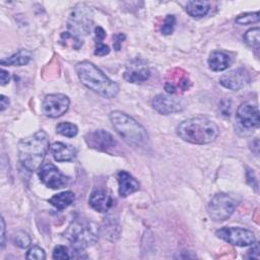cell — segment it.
Wrapping results in <instances>:
<instances>
[{"label":"cell","mask_w":260,"mask_h":260,"mask_svg":"<svg viewBox=\"0 0 260 260\" xmlns=\"http://www.w3.org/2000/svg\"><path fill=\"white\" fill-rule=\"evenodd\" d=\"M75 71L81 83L101 96L113 99L118 94V84L111 80L93 63L86 60L78 62L75 65Z\"/></svg>","instance_id":"6da1fadb"},{"label":"cell","mask_w":260,"mask_h":260,"mask_svg":"<svg viewBox=\"0 0 260 260\" xmlns=\"http://www.w3.org/2000/svg\"><path fill=\"white\" fill-rule=\"evenodd\" d=\"M48 150L49 136L45 131L40 130L19 141V161L25 170L35 172L43 166V161Z\"/></svg>","instance_id":"7a4b0ae2"},{"label":"cell","mask_w":260,"mask_h":260,"mask_svg":"<svg viewBox=\"0 0 260 260\" xmlns=\"http://www.w3.org/2000/svg\"><path fill=\"white\" fill-rule=\"evenodd\" d=\"M178 136L192 144H208L219 135L217 125L206 117L198 116L187 119L177 127Z\"/></svg>","instance_id":"3957f363"},{"label":"cell","mask_w":260,"mask_h":260,"mask_svg":"<svg viewBox=\"0 0 260 260\" xmlns=\"http://www.w3.org/2000/svg\"><path fill=\"white\" fill-rule=\"evenodd\" d=\"M109 118L117 133L128 145L138 148L147 144L149 137L146 129L132 117L121 111H113Z\"/></svg>","instance_id":"277c9868"},{"label":"cell","mask_w":260,"mask_h":260,"mask_svg":"<svg viewBox=\"0 0 260 260\" xmlns=\"http://www.w3.org/2000/svg\"><path fill=\"white\" fill-rule=\"evenodd\" d=\"M65 237L72 248L85 249L98 241V231L89 221L75 220L66 230Z\"/></svg>","instance_id":"5b68a950"},{"label":"cell","mask_w":260,"mask_h":260,"mask_svg":"<svg viewBox=\"0 0 260 260\" xmlns=\"http://www.w3.org/2000/svg\"><path fill=\"white\" fill-rule=\"evenodd\" d=\"M93 23L92 9L85 3H78L71 10L68 20V32L76 38L85 37L90 32Z\"/></svg>","instance_id":"8992f818"},{"label":"cell","mask_w":260,"mask_h":260,"mask_svg":"<svg viewBox=\"0 0 260 260\" xmlns=\"http://www.w3.org/2000/svg\"><path fill=\"white\" fill-rule=\"evenodd\" d=\"M237 206L236 200L226 193L215 194L207 205V213L214 221H223L231 217Z\"/></svg>","instance_id":"52a82bcc"},{"label":"cell","mask_w":260,"mask_h":260,"mask_svg":"<svg viewBox=\"0 0 260 260\" xmlns=\"http://www.w3.org/2000/svg\"><path fill=\"white\" fill-rule=\"evenodd\" d=\"M236 121L238 131H242L244 135L253 133L260 124L258 107L249 102L242 103L237 110Z\"/></svg>","instance_id":"ba28073f"},{"label":"cell","mask_w":260,"mask_h":260,"mask_svg":"<svg viewBox=\"0 0 260 260\" xmlns=\"http://www.w3.org/2000/svg\"><path fill=\"white\" fill-rule=\"evenodd\" d=\"M215 236L224 242L238 247L252 246L256 242L254 233L244 228H221L215 232Z\"/></svg>","instance_id":"9c48e42d"},{"label":"cell","mask_w":260,"mask_h":260,"mask_svg":"<svg viewBox=\"0 0 260 260\" xmlns=\"http://www.w3.org/2000/svg\"><path fill=\"white\" fill-rule=\"evenodd\" d=\"M69 98L63 93L47 94L43 101V113L49 118H58L69 109Z\"/></svg>","instance_id":"30bf717a"},{"label":"cell","mask_w":260,"mask_h":260,"mask_svg":"<svg viewBox=\"0 0 260 260\" xmlns=\"http://www.w3.org/2000/svg\"><path fill=\"white\" fill-rule=\"evenodd\" d=\"M191 81L188 73L181 68L171 69L166 77L165 90L170 94H178L188 90Z\"/></svg>","instance_id":"8fae6325"},{"label":"cell","mask_w":260,"mask_h":260,"mask_svg":"<svg viewBox=\"0 0 260 260\" xmlns=\"http://www.w3.org/2000/svg\"><path fill=\"white\" fill-rule=\"evenodd\" d=\"M84 139L88 147L99 151L109 152L117 145V140L115 137L105 129L90 131L84 136Z\"/></svg>","instance_id":"7c38bea8"},{"label":"cell","mask_w":260,"mask_h":260,"mask_svg":"<svg viewBox=\"0 0 260 260\" xmlns=\"http://www.w3.org/2000/svg\"><path fill=\"white\" fill-rule=\"evenodd\" d=\"M38 175L42 183L51 189H61L68 184V178L51 162L44 164L39 169Z\"/></svg>","instance_id":"4fadbf2b"},{"label":"cell","mask_w":260,"mask_h":260,"mask_svg":"<svg viewBox=\"0 0 260 260\" xmlns=\"http://www.w3.org/2000/svg\"><path fill=\"white\" fill-rule=\"evenodd\" d=\"M150 76V70L145 60L141 58H133L126 64L123 77L131 83H141L146 81Z\"/></svg>","instance_id":"5bb4252c"},{"label":"cell","mask_w":260,"mask_h":260,"mask_svg":"<svg viewBox=\"0 0 260 260\" xmlns=\"http://www.w3.org/2000/svg\"><path fill=\"white\" fill-rule=\"evenodd\" d=\"M152 108L161 115H171L182 112L184 109L183 103L177 99L168 94H156L151 101Z\"/></svg>","instance_id":"9a60e30c"},{"label":"cell","mask_w":260,"mask_h":260,"mask_svg":"<svg viewBox=\"0 0 260 260\" xmlns=\"http://www.w3.org/2000/svg\"><path fill=\"white\" fill-rule=\"evenodd\" d=\"M251 80L250 74L244 68H238L223 74L219 78V83L231 90H239L249 84Z\"/></svg>","instance_id":"2e32d148"},{"label":"cell","mask_w":260,"mask_h":260,"mask_svg":"<svg viewBox=\"0 0 260 260\" xmlns=\"http://www.w3.org/2000/svg\"><path fill=\"white\" fill-rule=\"evenodd\" d=\"M88 203L92 209L98 212H107L113 206L112 196L103 189H96L91 192Z\"/></svg>","instance_id":"e0dca14e"},{"label":"cell","mask_w":260,"mask_h":260,"mask_svg":"<svg viewBox=\"0 0 260 260\" xmlns=\"http://www.w3.org/2000/svg\"><path fill=\"white\" fill-rule=\"evenodd\" d=\"M119 184V195L127 197L139 189L138 181L126 171H120L117 176Z\"/></svg>","instance_id":"ac0fdd59"},{"label":"cell","mask_w":260,"mask_h":260,"mask_svg":"<svg viewBox=\"0 0 260 260\" xmlns=\"http://www.w3.org/2000/svg\"><path fill=\"white\" fill-rule=\"evenodd\" d=\"M51 154L56 161H71L75 158L77 150L75 147L63 142H54L50 146Z\"/></svg>","instance_id":"d6986e66"},{"label":"cell","mask_w":260,"mask_h":260,"mask_svg":"<svg viewBox=\"0 0 260 260\" xmlns=\"http://www.w3.org/2000/svg\"><path fill=\"white\" fill-rule=\"evenodd\" d=\"M207 63L211 70L222 71V70H225L228 67H230L232 63V59L224 52L213 51L212 53H210Z\"/></svg>","instance_id":"ffe728a7"},{"label":"cell","mask_w":260,"mask_h":260,"mask_svg":"<svg viewBox=\"0 0 260 260\" xmlns=\"http://www.w3.org/2000/svg\"><path fill=\"white\" fill-rule=\"evenodd\" d=\"M120 224L116 218L111 215H108L104 218L103 224L101 226V233L105 239L110 241H116L120 236Z\"/></svg>","instance_id":"44dd1931"},{"label":"cell","mask_w":260,"mask_h":260,"mask_svg":"<svg viewBox=\"0 0 260 260\" xmlns=\"http://www.w3.org/2000/svg\"><path fill=\"white\" fill-rule=\"evenodd\" d=\"M31 52L26 49H21L15 54L0 61L2 66H24L31 60Z\"/></svg>","instance_id":"7402d4cb"},{"label":"cell","mask_w":260,"mask_h":260,"mask_svg":"<svg viewBox=\"0 0 260 260\" xmlns=\"http://www.w3.org/2000/svg\"><path fill=\"white\" fill-rule=\"evenodd\" d=\"M186 12L193 18L205 16L210 9V3L207 1H188L186 3Z\"/></svg>","instance_id":"603a6c76"},{"label":"cell","mask_w":260,"mask_h":260,"mask_svg":"<svg viewBox=\"0 0 260 260\" xmlns=\"http://www.w3.org/2000/svg\"><path fill=\"white\" fill-rule=\"evenodd\" d=\"M74 198L75 196L72 191H64L51 197L49 199V203H51L57 209L62 210L68 207L74 201Z\"/></svg>","instance_id":"cb8c5ba5"},{"label":"cell","mask_w":260,"mask_h":260,"mask_svg":"<svg viewBox=\"0 0 260 260\" xmlns=\"http://www.w3.org/2000/svg\"><path fill=\"white\" fill-rule=\"evenodd\" d=\"M244 41L249 47L258 49L259 44H260V29H259V27H253V28L248 29L244 35Z\"/></svg>","instance_id":"d4e9b609"},{"label":"cell","mask_w":260,"mask_h":260,"mask_svg":"<svg viewBox=\"0 0 260 260\" xmlns=\"http://www.w3.org/2000/svg\"><path fill=\"white\" fill-rule=\"evenodd\" d=\"M56 132L65 137H74L78 133V128L75 124L70 122H62L56 126Z\"/></svg>","instance_id":"484cf974"},{"label":"cell","mask_w":260,"mask_h":260,"mask_svg":"<svg viewBox=\"0 0 260 260\" xmlns=\"http://www.w3.org/2000/svg\"><path fill=\"white\" fill-rule=\"evenodd\" d=\"M60 43H61L63 46L71 47V48H73V49H75V50H78V49L82 46V41H81L79 38L74 37L73 35H71V34L68 32V31H65V32H62V34H61Z\"/></svg>","instance_id":"4316f807"},{"label":"cell","mask_w":260,"mask_h":260,"mask_svg":"<svg viewBox=\"0 0 260 260\" xmlns=\"http://www.w3.org/2000/svg\"><path fill=\"white\" fill-rule=\"evenodd\" d=\"M260 19L259 16V11L256 12H246L243 14H240L236 17V22L241 25H246V24H251L258 22Z\"/></svg>","instance_id":"83f0119b"},{"label":"cell","mask_w":260,"mask_h":260,"mask_svg":"<svg viewBox=\"0 0 260 260\" xmlns=\"http://www.w3.org/2000/svg\"><path fill=\"white\" fill-rule=\"evenodd\" d=\"M14 243L17 247L21 248V249H25L27 248L30 243H31V240H30V237L28 236V234H26L25 232H17L14 236Z\"/></svg>","instance_id":"f1b7e54d"},{"label":"cell","mask_w":260,"mask_h":260,"mask_svg":"<svg viewBox=\"0 0 260 260\" xmlns=\"http://www.w3.org/2000/svg\"><path fill=\"white\" fill-rule=\"evenodd\" d=\"M175 24H176V17L172 14H168L164 20V23L161 25L160 31L162 35L165 36H169L174 31L175 28Z\"/></svg>","instance_id":"f546056e"},{"label":"cell","mask_w":260,"mask_h":260,"mask_svg":"<svg viewBox=\"0 0 260 260\" xmlns=\"http://www.w3.org/2000/svg\"><path fill=\"white\" fill-rule=\"evenodd\" d=\"M26 259L30 260H44L46 259V253L44 249L39 246H32L26 252Z\"/></svg>","instance_id":"4dcf8cb0"},{"label":"cell","mask_w":260,"mask_h":260,"mask_svg":"<svg viewBox=\"0 0 260 260\" xmlns=\"http://www.w3.org/2000/svg\"><path fill=\"white\" fill-rule=\"evenodd\" d=\"M53 259H57V260H64V259H69L70 255L68 252V248L62 245H59L57 247L54 248L53 250V254H52Z\"/></svg>","instance_id":"1f68e13d"},{"label":"cell","mask_w":260,"mask_h":260,"mask_svg":"<svg viewBox=\"0 0 260 260\" xmlns=\"http://www.w3.org/2000/svg\"><path fill=\"white\" fill-rule=\"evenodd\" d=\"M110 53V48L108 45H105L103 43L96 44L94 49V55L96 56H106Z\"/></svg>","instance_id":"d6a6232c"},{"label":"cell","mask_w":260,"mask_h":260,"mask_svg":"<svg viewBox=\"0 0 260 260\" xmlns=\"http://www.w3.org/2000/svg\"><path fill=\"white\" fill-rule=\"evenodd\" d=\"M259 245L255 242L252 245V248L248 251V255L247 258L249 259H259Z\"/></svg>","instance_id":"836d02e7"},{"label":"cell","mask_w":260,"mask_h":260,"mask_svg":"<svg viewBox=\"0 0 260 260\" xmlns=\"http://www.w3.org/2000/svg\"><path fill=\"white\" fill-rule=\"evenodd\" d=\"M94 36H95V44H100L106 38L107 34L102 26H96L94 28Z\"/></svg>","instance_id":"e575fe53"},{"label":"cell","mask_w":260,"mask_h":260,"mask_svg":"<svg viewBox=\"0 0 260 260\" xmlns=\"http://www.w3.org/2000/svg\"><path fill=\"white\" fill-rule=\"evenodd\" d=\"M113 40H114V42H113L114 48H115L117 51H119L122 42L125 40V35H123V34H117V35H115V36L113 37Z\"/></svg>","instance_id":"d590c367"},{"label":"cell","mask_w":260,"mask_h":260,"mask_svg":"<svg viewBox=\"0 0 260 260\" xmlns=\"http://www.w3.org/2000/svg\"><path fill=\"white\" fill-rule=\"evenodd\" d=\"M10 81V74L8 71L1 69L0 71V84L5 85Z\"/></svg>","instance_id":"8d00e7d4"},{"label":"cell","mask_w":260,"mask_h":260,"mask_svg":"<svg viewBox=\"0 0 260 260\" xmlns=\"http://www.w3.org/2000/svg\"><path fill=\"white\" fill-rule=\"evenodd\" d=\"M8 106H9V99L6 98L5 95L1 94L0 95V110H1V112H3Z\"/></svg>","instance_id":"74e56055"},{"label":"cell","mask_w":260,"mask_h":260,"mask_svg":"<svg viewBox=\"0 0 260 260\" xmlns=\"http://www.w3.org/2000/svg\"><path fill=\"white\" fill-rule=\"evenodd\" d=\"M5 245V221L4 218L1 217V248Z\"/></svg>","instance_id":"f35d334b"},{"label":"cell","mask_w":260,"mask_h":260,"mask_svg":"<svg viewBox=\"0 0 260 260\" xmlns=\"http://www.w3.org/2000/svg\"><path fill=\"white\" fill-rule=\"evenodd\" d=\"M247 181H248V183H249L252 187H254L253 181H254L255 183H257V181H256V179H255V177H254V173H253L251 170H248V171H247Z\"/></svg>","instance_id":"ab89813d"}]
</instances>
